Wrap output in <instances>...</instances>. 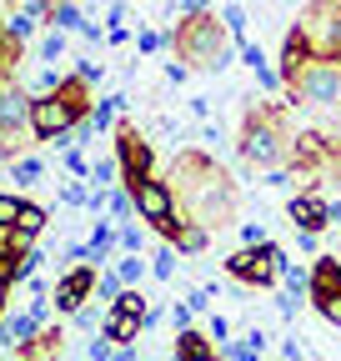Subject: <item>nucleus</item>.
I'll return each instance as SVG.
<instances>
[{
  "label": "nucleus",
  "instance_id": "obj_1",
  "mask_svg": "<svg viewBox=\"0 0 341 361\" xmlns=\"http://www.w3.org/2000/svg\"><path fill=\"white\" fill-rule=\"evenodd\" d=\"M176 171L186 176V180H181L186 211H191V221L206 226V231H211V226H221V221L236 211V186H231V176H226L216 161H206V156H181Z\"/></svg>",
  "mask_w": 341,
  "mask_h": 361
},
{
  "label": "nucleus",
  "instance_id": "obj_2",
  "mask_svg": "<svg viewBox=\"0 0 341 361\" xmlns=\"http://www.w3.org/2000/svg\"><path fill=\"white\" fill-rule=\"evenodd\" d=\"M226 20L216 25V16L201 11V16H186L176 25V56L191 66V71H226L231 66V40H226Z\"/></svg>",
  "mask_w": 341,
  "mask_h": 361
},
{
  "label": "nucleus",
  "instance_id": "obj_3",
  "mask_svg": "<svg viewBox=\"0 0 341 361\" xmlns=\"http://www.w3.org/2000/svg\"><path fill=\"white\" fill-rule=\"evenodd\" d=\"M246 166H281V156L291 151V135H286V116L276 106H251V116L241 121V141H236Z\"/></svg>",
  "mask_w": 341,
  "mask_h": 361
},
{
  "label": "nucleus",
  "instance_id": "obj_4",
  "mask_svg": "<svg viewBox=\"0 0 341 361\" xmlns=\"http://www.w3.org/2000/svg\"><path fill=\"white\" fill-rule=\"evenodd\" d=\"M286 271V256L276 241H261V246H241L236 256H226V276L236 286H276Z\"/></svg>",
  "mask_w": 341,
  "mask_h": 361
},
{
  "label": "nucleus",
  "instance_id": "obj_5",
  "mask_svg": "<svg viewBox=\"0 0 341 361\" xmlns=\"http://www.w3.org/2000/svg\"><path fill=\"white\" fill-rule=\"evenodd\" d=\"M341 101V56H316L291 85V106H336Z\"/></svg>",
  "mask_w": 341,
  "mask_h": 361
},
{
  "label": "nucleus",
  "instance_id": "obj_6",
  "mask_svg": "<svg viewBox=\"0 0 341 361\" xmlns=\"http://www.w3.org/2000/svg\"><path fill=\"white\" fill-rule=\"evenodd\" d=\"M131 201H136V211H141V221H151L161 236H176V226H181V216H176V191L166 186V180H141V186H131Z\"/></svg>",
  "mask_w": 341,
  "mask_h": 361
},
{
  "label": "nucleus",
  "instance_id": "obj_7",
  "mask_svg": "<svg viewBox=\"0 0 341 361\" xmlns=\"http://www.w3.org/2000/svg\"><path fill=\"white\" fill-rule=\"evenodd\" d=\"M30 96L20 85H6L0 90V156L6 161H16V151H20V141H25V130H30Z\"/></svg>",
  "mask_w": 341,
  "mask_h": 361
},
{
  "label": "nucleus",
  "instance_id": "obj_8",
  "mask_svg": "<svg viewBox=\"0 0 341 361\" xmlns=\"http://www.w3.org/2000/svg\"><path fill=\"white\" fill-rule=\"evenodd\" d=\"M302 30L316 45V56H341V0H311Z\"/></svg>",
  "mask_w": 341,
  "mask_h": 361
},
{
  "label": "nucleus",
  "instance_id": "obj_9",
  "mask_svg": "<svg viewBox=\"0 0 341 361\" xmlns=\"http://www.w3.org/2000/svg\"><path fill=\"white\" fill-rule=\"evenodd\" d=\"M306 301L316 306L321 322L341 326V261H336V256H321V261L311 266V291H306Z\"/></svg>",
  "mask_w": 341,
  "mask_h": 361
},
{
  "label": "nucleus",
  "instance_id": "obj_10",
  "mask_svg": "<svg viewBox=\"0 0 341 361\" xmlns=\"http://www.w3.org/2000/svg\"><path fill=\"white\" fill-rule=\"evenodd\" d=\"M116 161H120L125 191L141 186V180H151V141H146L136 126H120V130H116Z\"/></svg>",
  "mask_w": 341,
  "mask_h": 361
},
{
  "label": "nucleus",
  "instance_id": "obj_11",
  "mask_svg": "<svg viewBox=\"0 0 341 361\" xmlns=\"http://www.w3.org/2000/svg\"><path fill=\"white\" fill-rule=\"evenodd\" d=\"M286 216H291V226H296V231H326V226H331V201H321L316 191H302V196H291L286 201Z\"/></svg>",
  "mask_w": 341,
  "mask_h": 361
},
{
  "label": "nucleus",
  "instance_id": "obj_12",
  "mask_svg": "<svg viewBox=\"0 0 341 361\" xmlns=\"http://www.w3.org/2000/svg\"><path fill=\"white\" fill-rule=\"evenodd\" d=\"M96 291V266H75L70 276L56 281V306L61 311H80V301Z\"/></svg>",
  "mask_w": 341,
  "mask_h": 361
},
{
  "label": "nucleus",
  "instance_id": "obj_13",
  "mask_svg": "<svg viewBox=\"0 0 341 361\" xmlns=\"http://www.w3.org/2000/svg\"><path fill=\"white\" fill-rule=\"evenodd\" d=\"M176 361H216L211 331H196V326H186V331L176 336Z\"/></svg>",
  "mask_w": 341,
  "mask_h": 361
},
{
  "label": "nucleus",
  "instance_id": "obj_14",
  "mask_svg": "<svg viewBox=\"0 0 341 361\" xmlns=\"http://www.w3.org/2000/svg\"><path fill=\"white\" fill-rule=\"evenodd\" d=\"M141 326H146L141 316H120V311H111V322H106V341H131Z\"/></svg>",
  "mask_w": 341,
  "mask_h": 361
},
{
  "label": "nucleus",
  "instance_id": "obj_15",
  "mask_svg": "<svg viewBox=\"0 0 341 361\" xmlns=\"http://www.w3.org/2000/svg\"><path fill=\"white\" fill-rule=\"evenodd\" d=\"M170 241H176V251H201V246H206V226H201V221H181Z\"/></svg>",
  "mask_w": 341,
  "mask_h": 361
},
{
  "label": "nucleus",
  "instance_id": "obj_16",
  "mask_svg": "<svg viewBox=\"0 0 341 361\" xmlns=\"http://www.w3.org/2000/svg\"><path fill=\"white\" fill-rule=\"evenodd\" d=\"M111 306H116V311H120V316H141V322H146V316H151V311H146V301H141V291H136V286H125V291H120V296H116V301H111Z\"/></svg>",
  "mask_w": 341,
  "mask_h": 361
},
{
  "label": "nucleus",
  "instance_id": "obj_17",
  "mask_svg": "<svg viewBox=\"0 0 341 361\" xmlns=\"http://www.w3.org/2000/svg\"><path fill=\"white\" fill-rule=\"evenodd\" d=\"M16 226H20L25 236H40V231H46V211L25 201V206H20V221H16Z\"/></svg>",
  "mask_w": 341,
  "mask_h": 361
},
{
  "label": "nucleus",
  "instance_id": "obj_18",
  "mask_svg": "<svg viewBox=\"0 0 341 361\" xmlns=\"http://www.w3.org/2000/svg\"><path fill=\"white\" fill-rule=\"evenodd\" d=\"M51 25L56 30H80V11L70 6V0H61V6H51Z\"/></svg>",
  "mask_w": 341,
  "mask_h": 361
},
{
  "label": "nucleus",
  "instance_id": "obj_19",
  "mask_svg": "<svg viewBox=\"0 0 341 361\" xmlns=\"http://www.w3.org/2000/svg\"><path fill=\"white\" fill-rule=\"evenodd\" d=\"M120 106H125V96H106V101L91 111V126H96V130H106V126L116 121V111H120Z\"/></svg>",
  "mask_w": 341,
  "mask_h": 361
},
{
  "label": "nucleus",
  "instance_id": "obj_20",
  "mask_svg": "<svg viewBox=\"0 0 341 361\" xmlns=\"http://www.w3.org/2000/svg\"><path fill=\"white\" fill-rule=\"evenodd\" d=\"M221 20H226L231 40H241V45H246V11H241V6H226V11H221Z\"/></svg>",
  "mask_w": 341,
  "mask_h": 361
},
{
  "label": "nucleus",
  "instance_id": "obj_21",
  "mask_svg": "<svg viewBox=\"0 0 341 361\" xmlns=\"http://www.w3.org/2000/svg\"><path fill=\"white\" fill-rule=\"evenodd\" d=\"M20 206H25L20 196H0V231H11V226L20 221Z\"/></svg>",
  "mask_w": 341,
  "mask_h": 361
},
{
  "label": "nucleus",
  "instance_id": "obj_22",
  "mask_svg": "<svg viewBox=\"0 0 341 361\" xmlns=\"http://www.w3.org/2000/svg\"><path fill=\"white\" fill-rule=\"evenodd\" d=\"M141 276H146V261H141V256L131 251V256H125V261H120V281H125V286H136Z\"/></svg>",
  "mask_w": 341,
  "mask_h": 361
},
{
  "label": "nucleus",
  "instance_id": "obj_23",
  "mask_svg": "<svg viewBox=\"0 0 341 361\" xmlns=\"http://www.w3.org/2000/svg\"><path fill=\"white\" fill-rule=\"evenodd\" d=\"M40 176V161L35 156H25V161H16V186H30V180Z\"/></svg>",
  "mask_w": 341,
  "mask_h": 361
},
{
  "label": "nucleus",
  "instance_id": "obj_24",
  "mask_svg": "<svg viewBox=\"0 0 341 361\" xmlns=\"http://www.w3.org/2000/svg\"><path fill=\"white\" fill-rule=\"evenodd\" d=\"M176 256H181V251H176V246H166V251H161V256H156V266H151V271H156V276H161V281H166V276H170V271H176Z\"/></svg>",
  "mask_w": 341,
  "mask_h": 361
},
{
  "label": "nucleus",
  "instance_id": "obj_25",
  "mask_svg": "<svg viewBox=\"0 0 341 361\" xmlns=\"http://www.w3.org/2000/svg\"><path fill=\"white\" fill-rule=\"evenodd\" d=\"M40 56H46V61H61V56H66V35H61V30H51V35H46V45H40Z\"/></svg>",
  "mask_w": 341,
  "mask_h": 361
},
{
  "label": "nucleus",
  "instance_id": "obj_26",
  "mask_svg": "<svg viewBox=\"0 0 341 361\" xmlns=\"http://www.w3.org/2000/svg\"><path fill=\"white\" fill-rule=\"evenodd\" d=\"M6 35H11V40L20 45V40L30 35V16H11V20H6Z\"/></svg>",
  "mask_w": 341,
  "mask_h": 361
},
{
  "label": "nucleus",
  "instance_id": "obj_27",
  "mask_svg": "<svg viewBox=\"0 0 341 361\" xmlns=\"http://www.w3.org/2000/svg\"><path fill=\"white\" fill-rule=\"evenodd\" d=\"M226 356H231V361H261V346L241 341V346H226Z\"/></svg>",
  "mask_w": 341,
  "mask_h": 361
},
{
  "label": "nucleus",
  "instance_id": "obj_28",
  "mask_svg": "<svg viewBox=\"0 0 341 361\" xmlns=\"http://www.w3.org/2000/svg\"><path fill=\"white\" fill-rule=\"evenodd\" d=\"M266 241V226H241V246H261Z\"/></svg>",
  "mask_w": 341,
  "mask_h": 361
},
{
  "label": "nucleus",
  "instance_id": "obj_29",
  "mask_svg": "<svg viewBox=\"0 0 341 361\" xmlns=\"http://www.w3.org/2000/svg\"><path fill=\"white\" fill-rule=\"evenodd\" d=\"M181 16H201V11H211V0H170Z\"/></svg>",
  "mask_w": 341,
  "mask_h": 361
},
{
  "label": "nucleus",
  "instance_id": "obj_30",
  "mask_svg": "<svg viewBox=\"0 0 341 361\" xmlns=\"http://www.w3.org/2000/svg\"><path fill=\"white\" fill-rule=\"evenodd\" d=\"M91 176L101 180V186H106V180H116V176H120V161H101V166H96Z\"/></svg>",
  "mask_w": 341,
  "mask_h": 361
},
{
  "label": "nucleus",
  "instance_id": "obj_31",
  "mask_svg": "<svg viewBox=\"0 0 341 361\" xmlns=\"http://www.w3.org/2000/svg\"><path fill=\"white\" fill-rule=\"evenodd\" d=\"M116 241H120V251H125V256H131V251H141V231H131V226H125V231H120Z\"/></svg>",
  "mask_w": 341,
  "mask_h": 361
},
{
  "label": "nucleus",
  "instance_id": "obj_32",
  "mask_svg": "<svg viewBox=\"0 0 341 361\" xmlns=\"http://www.w3.org/2000/svg\"><path fill=\"white\" fill-rule=\"evenodd\" d=\"M170 322H176V331H186V326H191V306H186V301L170 306Z\"/></svg>",
  "mask_w": 341,
  "mask_h": 361
},
{
  "label": "nucleus",
  "instance_id": "obj_33",
  "mask_svg": "<svg viewBox=\"0 0 341 361\" xmlns=\"http://www.w3.org/2000/svg\"><path fill=\"white\" fill-rule=\"evenodd\" d=\"M231 336V322H226V316H216V322H211V341H226Z\"/></svg>",
  "mask_w": 341,
  "mask_h": 361
},
{
  "label": "nucleus",
  "instance_id": "obj_34",
  "mask_svg": "<svg viewBox=\"0 0 341 361\" xmlns=\"http://www.w3.org/2000/svg\"><path fill=\"white\" fill-rule=\"evenodd\" d=\"M186 75H191V66H176V61H170V66H166V80H170V85H181Z\"/></svg>",
  "mask_w": 341,
  "mask_h": 361
},
{
  "label": "nucleus",
  "instance_id": "obj_35",
  "mask_svg": "<svg viewBox=\"0 0 341 361\" xmlns=\"http://www.w3.org/2000/svg\"><path fill=\"white\" fill-rule=\"evenodd\" d=\"M161 45H166V35H156V30H146V35H141V51H146V56H151V51H161Z\"/></svg>",
  "mask_w": 341,
  "mask_h": 361
},
{
  "label": "nucleus",
  "instance_id": "obj_36",
  "mask_svg": "<svg viewBox=\"0 0 341 361\" xmlns=\"http://www.w3.org/2000/svg\"><path fill=\"white\" fill-rule=\"evenodd\" d=\"M206 301H211V291H206V286H201V291H191V296H186V306H191V311H201V306H206Z\"/></svg>",
  "mask_w": 341,
  "mask_h": 361
},
{
  "label": "nucleus",
  "instance_id": "obj_37",
  "mask_svg": "<svg viewBox=\"0 0 341 361\" xmlns=\"http://www.w3.org/2000/svg\"><path fill=\"white\" fill-rule=\"evenodd\" d=\"M91 361H116V356H111V346H106V341H91Z\"/></svg>",
  "mask_w": 341,
  "mask_h": 361
}]
</instances>
